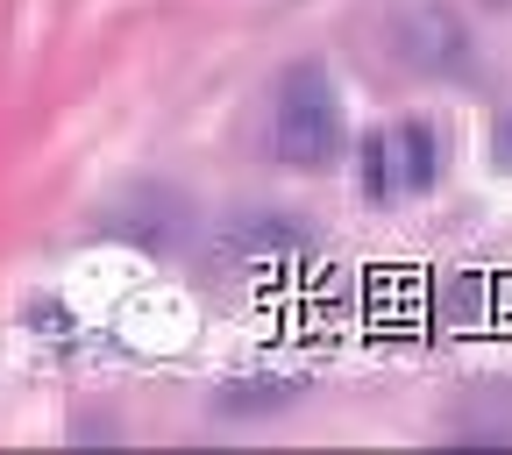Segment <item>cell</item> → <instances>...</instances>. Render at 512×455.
I'll return each instance as SVG.
<instances>
[{
	"label": "cell",
	"instance_id": "cell-1",
	"mask_svg": "<svg viewBox=\"0 0 512 455\" xmlns=\"http://www.w3.org/2000/svg\"><path fill=\"white\" fill-rule=\"evenodd\" d=\"M278 157L292 171H328L342 157V100H335V79L320 57H299L292 72L278 79Z\"/></svg>",
	"mask_w": 512,
	"mask_h": 455
},
{
	"label": "cell",
	"instance_id": "cell-2",
	"mask_svg": "<svg viewBox=\"0 0 512 455\" xmlns=\"http://www.w3.org/2000/svg\"><path fill=\"white\" fill-rule=\"evenodd\" d=\"M392 157H399V185L406 192H427L434 185V128L427 121H399V136H392Z\"/></svg>",
	"mask_w": 512,
	"mask_h": 455
},
{
	"label": "cell",
	"instance_id": "cell-3",
	"mask_svg": "<svg viewBox=\"0 0 512 455\" xmlns=\"http://www.w3.org/2000/svg\"><path fill=\"white\" fill-rule=\"evenodd\" d=\"M363 192H370V200H392V136L363 143Z\"/></svg>",
	"mask_w": 512,
	"mask_h": 455
},
{
	"label": "cell",
	"instance_id": "cell-4",
	"mask_svg": "<svg viewBox=\"0 0 512 455\" xmlns=\"http://www.w3.org/2000/svg\"><path fill=\"white\" fill-rule=\"evenodd\" d=\"M285 399H292V384H235V392H221V413H264Z\"/></svg>",
	"mask_w": 512,
	"mask_h": 455
},
{
	"label": "cell",
	"instance_id": "cell-5",
	"mask_svg": "<svg viewBox=\"0 0 512 455\" xmlns=\"http://www.w3.org/2000/svg\"><path fill=\"white\" fill-rule=\"evenodd\" d=\"M491 157H498V164H505V171H512V114H505V121H498V128H491Z\"/></svg>",
	"mask_w": 512,
	"mask_h": 455
}]
</instances>
